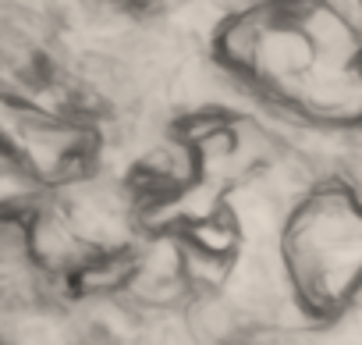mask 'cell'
<instances>
[{
	"label": "cell",
	"instance_id": "cell-2",
	"mask_svg": "<svg viewBox=\"0 0 362 345\" xmlns=\"http://www.w3.org/2000/svg\"><path fill=\"white\" fill-rule=\"evenodd\" d=\"M288 18L309 40L316 61L327 64H358L362 61V26L330 0H291L284 4Z\"/></svg>",
	"mask_w": 362,
	"mask_h": 345
},
{
	"label": "cell",
	"instance_id": "cell-4",
	"mask_svg": "<svg viewBox=\"0 0 362 345\" xmlns=\"http://www.w3.org/2000/svg\"><path fill=\"white\" fill-rule=\"evenodd\" d=\"M181 239H185L192 249H199V253H210V256H221V260H235L238 246H242V225H238V217L228 207H217L214 214L189 221L185 232H181Z\"/></svg>",
	"mask_w": 362,
	"mask_h": 345
},
{
	"label": "cell",
	"instance_id": "cell-1",
	"mask_svg": "<svg viewBox=\"0 0 362 345\" xmlns=\"http://www.w3.org/2000/svg\"><path fill=\"white\" fill-rule=\"evenodd\" d=\"M281 253L309 317L344 310L362 285V210L344 182L313 189L284 221Z\"/></svg>",
	"mask_w": 362,
	"mask_h": 345
},
{
	"label": "cell",
	"instance_id": "cell-3",
	"mask_svg": "<svg viewBox=\"0 0 362 345\" xmlns=\"http://www.w3.org/2000/svg\"><path fill=\"white\" fill-rule=\"evenodd\" d=\"M181 310H185V334L192 345H238L249 331L245 313L228 292H196Z\"/></svg>",
	"mask_w": 362,
	"mask_h": 345
},
{
	"label": "cell",
	"instance_id": "cell-5",
	"mask_svg": "<svg viewBox=\"0 0 362 345\" xmlns=\"http://www.w3.org/2000/svg\"><path fill=\"white\" fill-rule=\"evenodd\" d=\"M344 189L351 193V200H355V207L362 210V175H351V179L344 182Z\"/></svg>",
	"mask_w": 362,
	"mask_h": 345
}]
</instances>
